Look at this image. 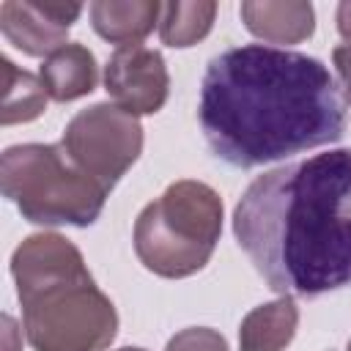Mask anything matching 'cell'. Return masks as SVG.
<instances>
[{"mask_svg":"<svg viewBox=\"0 0 351 351\" xmlns=\"http://www.w3.org/2000/svg\"><path fill=\"white\" fill-rule=\"evenodd\" d=\"M217 3L211 0H176V3H162V16H159V36L167 47H192L200 38L208 36L214 25Z\"/></svg>","mask_w":351,"mask_h":351,"instance_id":"13","label":"cell"},{"mask_svg":"<svg viewBox=\"0 0 351 351\" xmlns=\"http://www.w3.org/2000/svg\"><path fill=\"white\" fill-rule=\"evenodd\" d=\"M332 60L337 66V74H340V82L346 88V96L351 101V47H337L332 52Z\"/></svg>","mask_w":351,"mask_h":351,"instance_id":"16","label":"cell"},{"mask_svg":"<svg viewBox=\"0 0 351 351\" xmlns=\"http://www.w3.org/2000/svg\"><path fill=\"white\" fill-rule=\"evenodd\" d=\"M104 88L132 115H154L167 101L170 77L165 58L143 44L118 47L104 66Z\"/></svg>","mask_w":351,"mask_h":351,"instance_id":"7","label":"cell"},{"mask_svg":"<svg viewBox=\"0 0 351 351\" xmlns=\"http://www.w3.org/2000/svg\"><path fill=\"white\" fill-rule=\"evenodd\" d=\"M299 326V307L291 296L274 299L244 315L239 326L241 351H282Z\"/></svg>","mask_w":351,"mask_h":351,"instance_id":"12","label":"cell"},{"mask_svg":"<svg viewBox=\"0 0 351 351\" xmlns=\"http://www.w3.org/2000/svg\"><path fill=\"white\" fill-rule=\"evenodd\" d=\"M197 118L214 156L241 170L337 143L348 123L329 69L269 44L233 47L208 60Z\"/></svg>","mask_w":351,"mask_h":351,"instance_id":"1","label":"cell"},{"mask_svg":"<svg viewBox=\"0 0 351 351\" xmlns=\"http://www.w3.org/2000/svg\"><path fill=\"white\" fill-rule=\"evenodd\" d=\"M38 77L49 99L74 101L80 96H88L96 88V80H99L96 58L82 44H66L49 58H44Z\"/></svg>","mask_w":351,"mask_h":351,"instance_id":"11","label":"cell"},{"mask_svg":"<svg viewBox=\"0 0 351 351\" xmlns=\"http://www.w3.org/2000/svg\"><path fill=\"white\" fill-rule=\"evenodd\" d=\"M162 3L156 0H96L90 3L93 30L118 47L140 44L159 25Z\"/></svg>","mask_w":351,"mask_h":351,"instance_id":"10","label":"cell"},{"mask_svg":"<svg viewBox=\"0 0 351 351\" xmlns=\"http://www.w3.org/2000/svg\"><path fill=\"white\" fill-rule=\"evenodd\" d=\"M247 30L271 44H299L315 30V11L304 0H244L239 8Z\"/></svg>","mask_w":351,"mask_h":351,"instance_id":"9","label":"cell"},{"mask_svg":"<svg viewBox=\"0 0 351 351\" xmlns=\"http://www.w3.org/2000/svg\"><path fill=\"white\" fill-rule=\"evenodd\" d=\"M337 30H340L346 47H351V0L337 5Z\"/></svg>","mask_w":351,"mask_h":351,"instance_id":"17","label":"cell"},{"mask_svg":"<svg viewBox=\"0 0 351 351\" xmlns=\"http://www.w3.org/2000/svg\"><path fill=\"white\" fill-rule=\"evenodd\" d=\"M60 145L90 178H96L110 192L137 162L143 151V126L137 115L121 110L118 104L101 101L80 110L66 123Z\"/></svg>","mask_w":351,"mask_h":351,"instance_id":"6","label":"cell"},{"mask_svg":"<svg viewBox=\"0 0 351 351\" xmlns=\"http://www.w3.org/2000/svg\"><path fill=\"white\" fill-rule=\"evenodd\" d=\"M233 233L282 296L351 285V148L258 176L236 203Z\"/></svg>","mask_w":351,"mask_h":351,"instance_id":"2","label":"cell"},{"mask_svg":"<svg viewBox=\"0 0 351 351\" xmlns=\"http://www.w3.org/2000/svg\"><path fill=\"white\" fill-rule=\"evenodd\" d=\"M47 107V90L41 77H33L30 71L16 69L8 58H3V126L33 121Z\"/></svg>","mask_w":351,"mask_h":351,"instance_id":"14","label":"cell"},{"mask_svg":"<svg viewBox=\"0 0 351 351\" xmlns=\"http://www.w3.org/2000/svg\"><path fill=\"white\" fill-rule=\"evenodd\" d=\"M3 195L36 225L88 228L99 219L107 189L90 178L63 145L25 143L5 148L0 159Z\"/></svg>","mask_w":351,"mask_h":351,"instance_id":"5","label":"cell"},{"mask_svg":"<svg viewBox=\"0 0 351 351\" xmlns=\"http://www.w3.org/2000/svg\"><path fill=\"white\" fill-rule=\"evenodd\" d=\"M82 14L80 3H33V0H5L0 5L3 36L25 55L41 58L66 47L69 27Z\"/></svg>","mask_w":351,"mask_h":351,"instance_id":"8","label":"cell"},{"mask_svg":"<svg viewBox=\"0 0 351 351\" xmlns=\"http://www.w3.org/2000/svg\"><path fill=\"white\" fill-rule=\"evenodd\" d=\"M118 351H145V348H132V346H126V348H118Z\"/></svg>","mask_w":351,"mask_h":351,"instance_id":"18","label":"cell"},{"mask_svg":"<svg viewBox=\"0 0 351 351\" xmlns=\"http://www.w3.org/2000/svg\"><path fill=\"white\" fill-rule=\"evenodd\" d=\"M222 233V200L203 181H176L134 222V252L159 277L200 271Z\"/></svg>","mask_w":351,"mask_h":351,"instance_id":"4","label":"cell"},{"mask_svg":"<svg viewBox=\"0 0 351 351\" xmlns=\"http://www.w3.org/2000/svg\"><path fill=\"white\" fill-rule=\"evenodd\" d=\"M165 351H228L225 337L208 326H189L170 337Z\"/></svg>","mask_w":351,"mask_h":351,"instance_id":"15","label":"cell"},{"mask_svg":"<svg viewBox=\"0 0 351 351\" xmlns=\"http://www.w3.org/2000/svg\"><path fill=\"white\" fill-rule=\"evenodd\" d=\"M25 337L36 351H101L118 313L93 282L82 252L60 233L27 236L11 258Z\"/></svg>","mask_w":351,"mask_h":351,"instance_id":"3","label":"cell"},{"mask_svg":"<svg viewBox=\"0 0 351 351\" xmlns=\"http://www.w3.org/2000/svg\"><path fill=\"white\" fill-rule=\"evenodd\" d=\"M346 351H351V340H348V348H346Z\"/></svg>","mask_w":351,"mask_h":351,"instance_id":"19","label":"cell"}]
</instances>
